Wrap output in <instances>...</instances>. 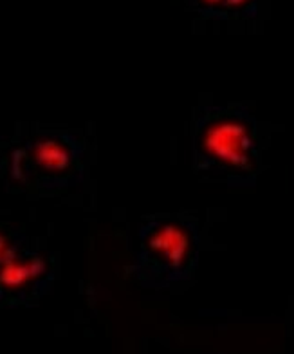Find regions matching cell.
I'll return each mask as SVG.
<instances>
[{
    "instance_id": "1",
    "label": "cell",
    "mask_w": 294,
    "mask_h": 354,
    "mask_svg": "<svg viewBox=\"0 0 294 354\" xmlns=\"http://www.w3.org/2000/svg\"><path fill=\"white\" fill-rule=\"evenodd\" d=\"M197 158L202 167L231 177H251L258 167L257 127L242 107L215 109L197 134Z\"/></svg>"
},
{
    "instance_id": "2",
    "label": "cell",
    "mask_w": 294,
    "mask_h": 354,
    "mask_svg": "<svg viewBox=\"0 0 294 354\" xmlns=\"http://www.w3.org/2000/svg\"><path fill=\"white\" fill-rule=\"evenodd\" d=\"M139 264L157 277H177L195 262L197 237L190 224L166 219L150 221L141 233Z\"/></svg>"
},
{
    "instance_id": "3",
    "label": "cell",
    "mask_w": 294,
    "mask_h": 354,
    "mask_svg": "<svg viewBox=\"0 0 294 354\" xmlns=\"http://www.w3.org/2000/svg\"><path fill=\"white\" fill-rule=\"evenodd\" d=\"M72 158H75V147L67 141V138L47 136L29 147V163L46 176L66 172L72 165Z\"/></svg>"
},
{
    "instance_id": "4",
    "label": "cell",
    "mask_w": 294,
    "mask_h": 354,
    "mask_svg": "<svg viewBox=\"0 0 294 354\" xmlns=\"http://www.w3.org/2000/svg\"><path fill=\"white\" fill-rule=\"evenodd\" d=\"M43 271V264L38 259H23V261H8L0 270V284L4 288H22Z\"/></svg>"
},
{
    "instance_id": "5",
    "label": "cell",
    "mask_w": 294,
    "mask_h": 354,
    "mask_svg": "<svg viewBox=\"0 0 294 354\" xmlns=\"http://www.w3.org/2000/svg\"><path fill=\"white\" fill-rule=\"evenodd\" d=\"M202 4L206 6H219L229 11H240L246 10L253 4V0H201Z\"/></svg>"
},
{
    "instance_id": "6",
    "label": "cell",
    "mask_w": 294,
    "mask_h": 354,
    "mask_svg": "<svg viewBox=\"0 0 294 354\" xmlns=\"http://www.w3.org/2000/svg\"><path fill=\"white\" fill-rule=\"evenodd\" d=\"M10 253H11L10 241H8V237H6V235H2V233H0V262L4 261V259H8V261H10Z\"/></svg>"
}]
</instances>
